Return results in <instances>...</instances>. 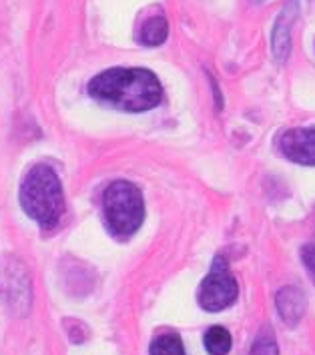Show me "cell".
I'll use <instances>...</instances> for the list:
<instances>
[{
	"label": "cell",
	"mask_w": 315,
	"mask_h": 355,
	"mask_svg": "<svg viewBox=\"0 0 315 355\" xmlns=\"http://www.w3.org/2000/svg\"><path fill=\"white\" fill-rule=\"evenodd\" d=\"M89 93L96 101L112 105L121 111L143 112L161 103L159 78L147 69H109L94 76Z\"/></svg>",
	"instance_id": "6da1fadb"
},
{
	"label": "cell",
	"mask_w": 315,
	"mask_h": 355,
	"mask_svg": "<svg viewBox=\"0 0 315 355\" xmlns=\"http://www.w3.org/2000/svg\"><path fill=\"white\" fill-rule=\"evenodd\" d=\"M239 295V285L229 271L225 259H215L209 275L199 287V303L207 311H221L233 305Z\"/></svg>",
	"instance_id": "277c9868"
},
{
	"label": "cell",
	"mask_w": 315,
	"mask_h": 355,
	"mask_svg": "<svg viewBox=\"0 0 315 355\" xmlns=\"http://www.w3.org/2000/svg\"><path fill=\"white\" fill-rule=\"evenodd\" d=\"M251 355H279L278 343L271 329H261L259 336L255 337L253 347H251Z\"/></svg>",
	"instance_id": "8fae6325"
},
{
	"label": "cell",
	"mask_w": 315,
	"mask_h": 355,
	"mask_svg": "<svg viewBox=\"0 0 315 355\" xmlns=\"http://www.w3.org/2000/svg\"><path fill=\"white\" fill-rule=\"evenodd\" d=\"M103 213L112 235L130 237L145 219V201L141 191L129 181H114L103 195Z\"/></svg>",
	"instance_id": "3957f363"
},
{
	"label": "cell",
	"mask_w": 315,
	"mask_h": 355,
	"mask_svg": "<svg viewBox=\"0 0 315 355\" xmlns=\"http://www.w3.org/2000/svg\"><path fill=\"white\" fill-rule=\"evenodd\" d=\"M151 355H185V347L179 337L167 334L151 343Z\"/></svg>",
	"instance_id": "30bf717a"
},
{
	"label": "cell",
	"mask_w": 315,
	"mask_h": 355,
	"mask_svg": "<svg viewBox=\"0 0 315 355\" xmlns=\"http://www.w3.org/2000/svg\"><path fill=\"white\" fill-rule=\"evenodd\" d=\"M301 259L305 263V267H307L312 279L315 281V245H305V247L301 249Z\"/></svg>",
	"instance_id": "7c38bea8"
},
{
	"label": "cell",
	"mask_w": 315,
	"mask_h": 355,
	"mask_svg": "<svg viewBox=\"0 0 315 355\" xmlns=\"http://www.w3.org/2000/svg\"><path fill=\"white\" fill-rule=\"evenodd\" d=\"M293 19H296V6L291 2L279 15L275 28H273V35H271V46H273V53H275L279 60H283L285 56L289 55V35H291Z\"/></svg>",
	"instance_id": "52a82bcc"
},
{
	"label": "cell",
	"mask_w": 315,
	"mask_h": 355,
	"mask_svg": "<svg viewBox=\"0 0 315 355\" xmlns=\"http://www.w3.org/2000/svg\"><path fill=\"white\" fill-rule=\"evenodd\" d=\"M20 205L42 229H55L62 211V185L55 171L46 165H35L20 185Z\"/></svg>",
	"instance_id": "7a4b0ae2"
},
{
	"label": "cell",
	"mask_w": 315,
	"mask_h": 355,
	"mask_svg": "<svg viewBox=\"0 0 315 355\" xmlns=\"http://www.w3.org/2000/svg\"><path fill=\"white\" fill-rule=\"evenodd\" d=\"M278 309L281 319L289 325H297L299 319L305 313V295L297 289V287H283L278 293Z\"/></svg>",
	"instance_id": "8992f818"
},
{
	"label": "cell",
	"mask_w": 315,
	"mask_h": 355,
	"mask_svg": "<svg viewBox=\"0 0 315 355\" xmlns=\"http://www.w3.org/2000/svg\"><path fill=\"white\" fill-rule=\"evenodd\" d=\"M167 33V20L163 19V17H153V19L145 20V24L141 26V31H139V42L147 44V46H157V44L165 42Z\"/></svg>",
	"instance_id": "ba28073f"
},
{
	"label": "cell",
	"mask_w": 315,
	"mask_h": 355,
	"mask_svg": "<svg viewBox=\"0 0 315 355\" xmlns=\"http://www.w3.org/2000/svg\"><path fill=\"white\" fill-rule=\"evenodd\" d=\"M281 153L299 165L315 167V129H293L279 137Z\"/></svg>",
	"instance_id": "5b68a950"
},
{
	"label": "cell",
	"mask_w": 315,
	"mask_h": 355,
	"mask_svg": "<svg viewBox=\"0 0 315 355\" xmlns=\"http://www.w3.org/2000/svg\"><path fill=\"white\" fill-rule=\"evenodd\" d=\"M205 347L211 355H227L231 349V336L225 327H211L205 334Z\"/></svg>",
	"instance_id": "9c48e42d"
}]
</instances>
